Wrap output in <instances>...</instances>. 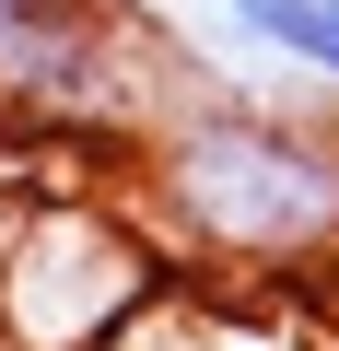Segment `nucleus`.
I'll list each match as a JSON object with an SVG mask.
<instances>
[{"instance_id": "nucleus-1", "label": "nucleus", "mask_w": 339, "mask_h": 351, "mask_svg": "<svg viewBox=\"0 0 339 351\" xmlns=\"http://www.w3.org/2000/svg\"><path fill=\"white\" fill-rule=\"evenodd\" d=\"M117 188L176 246V269L223 281H316L339 269V129L258 94H176L117 129Z\"/></svg>"}, {"instance_id": "nucleus-2", "label": "nucleus", "mask_w": 339, "mask_h": 351, "mask_svg": "<svg viewBox=\"0 0 339 351\" xmlns=\"http://www.w3.org/2000/svg\"><path fill=\"white\" fill-rule=\"evenodd\" d=\"M164 293L176 246L140 223L129 188H59L0 223V351H129Z\"/></svg>"}, {"instance_id": "nucleus-3", "label": "nucleus", "mask_w": 339, "mask_h": 351, "mask_svg": "<svg viewBox=\"0 0 339 351\" xmlns=\"http://www.w3.org/2000/svg\"><path fill=\"white\" fill-rule=\"evenodd\" d=\"M140 24L152 12L129 0H0V106L59 129H140Z\"/></svg>"}, {"instance_id": "nucleus-4", "label": "nucleus", "mask_w": 339, "mask_h": 351, "mask_svg": "<svg viewBox=\"0 0 339 351\" xmlns=\"http://www.w3.org/2000/svg\"><path fill=\"white\" fill-rule=\"evenodd\" d=\"M223 24H234L246 47H269V59H292V71H316V82L339 94V0H223Z\"/></svg>"}]
</instances>
